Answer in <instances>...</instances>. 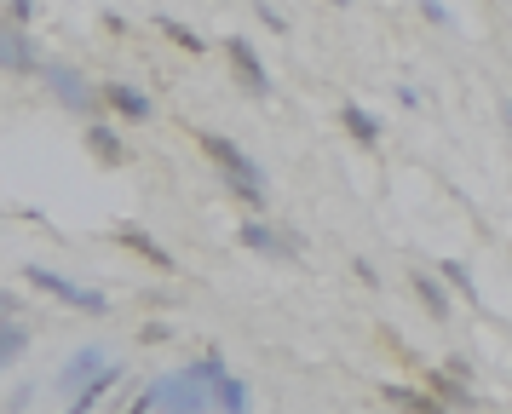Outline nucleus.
<instances>
[{
    "instance_id": "nucleus-25",
    "label": "nucleus",
    "mask_w": 512,
    "mask_h": 414,
    "mask_svg": "<svg viewBox=\"0 0 512 414\" xmlns=\"http://www.w3.org/2000/svg\"><path fill=\"white\" fill-rule=\"evenodd\" d=\"M501 115H507V127H512V98H507V104H501Z\"/></svg>"
},
{
    "instance_id": "nucleus-10",
    "label": "nucleus",
    "mask_w": 512,
    "mask_h": 414,
    "mask_svg": "<svg viewBox=\"0 0 512 414\" xmlns=\"http://www.w3.org/2000/svg\"><path fill=\"white\" fill-rule=\"evenodd\" d=\"M380 397H386L392 409H403V414H455V409H443L426 386H403V380H386V386H380Z\"/></svg>"
},
{
    "instance_id": "nucleus-6",
    "label": "nucleus",
    "mask_w": 512,
    "mask_h": 414,
    "mask_svg": "<svg viewBox=\"0 0 512 414\" xmlns=\"http://www.w3.org/2000/svg\"><path fill=\"white\" fill-rule=\"evenodd\" d=\"M236 242L248 253H265V259H288V253L300 248V236H282V230H271L265 219H248V225L236 230Z\"/></svg>"
},
{
    "instance_id": "nucleus-23",
    "label": "nucleus",
    "mask_w": 512,
    "mask_h": 414,
    "mask_svg": "<svg viewBox=\"0 0 512 414\" xmlns=\"http://www.w3.org/2000/svg\"><path fill=\"white\" fill-rule=\"evenodd\" d=\"M29 12H35V0H12V23H29Z\"/></svg>"
},
{
    "instance_id": "nucleus-26",
    "label": "nucleus",
    "mask_w": 512,
    "mask_h": 414,
    "mask_svg": "<svg viewBox=\"0 0 512 414\" xmlns=\"http://www.w3.org/2000/svg\"><path fill=\"white\" fill-rule=\"evenodd\" d=\"M334 6H351V0H334Z\"/></svg>"
},
{
    "instance_id": "nucleus-22",
    "label": "nucleus",
    "mask_w": 512,
    "mask_h": 414,
    "mask_svg": "<svg viewBox=\"0 0 512 414\" xmlns=\"http://www.w3.org/2000/svg\"><path fill=\"white\" fill-rule=\"evenodd\" d=\"M29 397H35L29 386H24V391H12V397H6V414H24V409H29Z\"/></svg>"
},
{
    "instance_id": "nucleus-9",
    "label": "nucleus",
    "mask_w": 512,
    "mask_h": 414,
    "mask_svg": "<svg viewBox=\"0 0 512 414\" xmlns=\"http://www.w3.org/2000/svg\"><path fill=\"white\" fill-rule=\"evenodd\" d=\"M0 69H12V75H29V69H41L35 58V46L18 23H0Z\"/></svg>"
},
{
    "instance_id": "nucleus-11",
    "label": "nucleus",
    "mask_w": 512,
    "mask_h": 414,
    "mask_svg": "<svg viewBox=\"0 0 512 414\" xmlns=\"http://www.w3.org/2000/svg\"><path fill=\"white\" fill-rule=\"evenodd\" d=\"M116 242H121V248H133L139 259H150L156 271H173V253H167L162 242L150 236V230H139V225H121V230H116Z\"/></svg>"
},
{
    "instance_id": "nucleus-19",
    "label": "nucleus",
    "mask_w": 512,
    "mask_h": 414,
    "mask_svg": "<svg viewBox=\"0 0 512 414\" xmlns=\"http://www.w3.org/2000/svg\"><path fill=\"white\" fill-rule=\"evenodd\" d=\"M443 282H449L461 299H472V305H478V282H472V271H466L461 259H443Z\"/></svg>"
},
{
    "instance_id": "nucleus-21",
    "label": "nucleus",
    "mask_w": 512,
    "mask_h": 414,
    "mask_svg": "<svg viewBox=\"0 0 512 414\" xmlns=\"http://www.w3.org/2000/svg\"><path fill=\"white\" fill-rule=\"evenodd\" d=\"M420 12H426V18H432V23H443V29L455 23V18H449V6H443V0H420Z\"/></svg>"
},
{
    "instance_id": "nucleus-20",
    "label": "nucleus",
    "mask_w": 512,
    "mask_h": 414,
    "mask_svg": "<svg viewBox=\"0 0 512 414\" xmlns=\"http://www.w3.org/2000/svg\"><path fill=\"white\" fill-rule=\"evenodd\" d=\"M254 12H259V23H265V29H277V35L288 29V23H282V12L271 6V0H254Z\"/></svg>"
},
{
    "instance_id": "nucleus-1",
    "label": "nucleus",
    "mask_w": 512,
    "mask_h": 414,
    "mask_svg": "<svg viewBox=\"0 0 512 414\" xmlns=\"http://www.w3.org/2000/svg\"><path fill=\"white\" fill-rule=\"evenodd\" d=\"M29 288H41V294H52L58 305H75V311H87V317H110V299L98 294V288H81V282H70V276L47 271V265H29Z\"/></svg>"
},
{
    "instance_id": "nucleus-18",
    "label": "nucleus",
    "mask_w": 512,
    "mask_h": 414,
    "mask_svg": "<svg viewBox=\"0 0 512 414\" xmlns=\"http://www.w3.org/2000/svg\"><path fill=\"white\" fill-rule=\"evenodd\" d=\"M156 29H162V35H167L173 46H185V52H196V58L208 52V41H202V35H196L190 23H179V18H156Z\"/></svg>"
},
{
    "instance_id": "nucleus-5",
    "label": "nucleus",
    "mask_w": 512,
    "mask_h": 414,
    "mask_svg": "<svg viewBox=\"0 0 512 414\" xmlns=\"http://www.w3.org/2000/svg\"><path fill=\"white\" fill-rule=\"evenodd\" d=\"M98 98H104V110H116L121 121H150V115H156L150 92H139L133 81H104V87H98Z\"/></svg>"
},
{
    "instance_id": "nucleus-8",
    "label": "nucleus",
    "mask_w": 512,
    "mask_h": 414,
    "mask_svg": "<svg viewBox=\"0 0 512 414\" xmlns=\"http://www.w3.org/2000/svg\"><path fill=\"white\" fill-rule=\"evenodd\" d=\"M426 391L438 397L443 409H478V391H472V380H461L455 368H426Z\"/></svg>"
},
{
    "instance_id": "nucleus-12",
    "label": "nucleus",
    "mask_w": 512,
    "mask_h": 414,
    "mask_svg": "<svg viewBox=\"0 0 512 414\" xmlns=\"http://www.w3.org/2000/svg\"><path fill=\"white\" fill-rule=\"evenodd\" d=\"M116 386H121V363H110V368H104V374L93 380V386H81V391H75V397H70V409H64V414H93V409H98V403H104V397H110Z\"/></svg>"
},
{
    "instance_id": "nucleus-13",
    "label": "nucleus",
    "mask_w": 512,
    "mask_h": 414,
    "mask_svg": "<svg viewBox=\"0 0 512 414\" xmlns=\"http://www.w3.org/2000/svg\"><path fill=\"white\" fill-rule=\"evenodd\" d=\"M340 127H346V133L363 144V150H374V144H380V121H374L363 104H340Z\"/></svg>"
},
{
    "instance_id": "nucleus-24",
    "label": "nucleus",
    "mask_w": 512,
    "mask_h": 414,
    "mask_svg": "<svg viewBox=\"0 0 512 414\" xmlns=\"http://www.w3.org/2000/svg\"><path fill=\"white\" fill-rule=\"evenodd\" d=\"M12 311H18V299H12L6 288H0V317H12Z\"/></svg>"
},
{
    "instance_id": "nucleus-2",
    "label": "nucleus",
    "mask_w": 512,
    "mask_h": 414,
    "mask_svg": "<svg viewBox=\"0 0 512 414\" xmlns=\"http://www.w3.org/2000/svg\"><path fill=\"white\" fill-rule=\"evenodd\" d=\"M41 81H47L52 98H58L64 110H75V115H93L98 104H104V98H98V87L75 64H41Z\"/></svg>"
},
{
    "instance_id": "nucleus-16",
    "label": "nucleus",
    "mask_w": 512,
    "mask_h": 414,
    "mask_svg": "<svg viewBox=\"0 0 512 414\" xmlns=\"http://www.w3.org/2000/svg\"><path fill=\"white\" fill-rule=\"evenodd\" d=\"M415 294L426 299V311H432V317H449V282H443V276H426V271H415Z\"/></svg>"
},
{
    "instance_id": "nucleus-14",
    "label": "nucleus",
    "mask_w": 512,
    "mask_h": 414,
    "mask_svg": "<svg viewBox=\"0 0 512 414\" xmlns=\"http://www.w3.org/2000/svg\"><path fill=\"white\" fill-rule=\"evenodd\" d=\"M87 150H93L104 167H121V161H127V144H121L116 127H104V121H93V127H87Z\"/></svg>"
},
{
    "instance_id": "nucleus-15",
    "label": "nucleus",
    "mask_w": 512,
    "mask_h": 414,
    "mask_svg": "<svg viewBox=\"0 0 512 414\" xmlns=\"http://www.w3.org/2000/svg\"><path fill=\"white\" fill-rule=\"evenodd\" d=\"M213 409L219 414H254V397H248V386H242L236 374H225V380L213 386Z\"/></svg>"
},
{
    "instance_id": "nucleus-4",
    "label": "nucleus",
    "mask_w": 512,
    "mask_h": 414,
    "mask_svg": "<svg viewBox=\"0 0 512 414\" xmlns=\"http://www.w3.org/2000/svg\"><path fill=\"white\" fill-rule=\"evenodd\" d=\"M225 58H231V69H236V81H242V92H254V98H271V92H277V81H271V75H265V64H259L254 41L231 35V41H225Z\"/></svg>"
},
{
    "instance_id": "nucleus-17",
    "label": "nucleus",
    "mask_w": 512,
    "mask_h": 414,
    "mask_svg": "<svg viewBox=\"0 0 512 414\" xmlns=\"http://www.w3.org/2000/svg\"><path fill=\"white\" fill-rule=\"evenodd\" d=\"M24 351H29V334H24V328H18L12 317H0V374H6V368L18 363Z\"/></svg>"
},
{
    "instance_id": "nucleus-3",
    "label": "nucleus",
    "mask_w": 512,
    "mask_h": 414,
    "mask_svg": "<svg viewBox=\"0 0 512 414\" xmlns=\"http://www.w3.org/2000/svg\"><path fill=\"white\" fill-rule=\"evenodd\" d=\"M196 144H202V156L219 167V173H231V179H254L265 184V167H259L254 156H242V144H231L225 133H196Z\"/></svg>"
},
{
    "instance_id": "nucleus-7",
    "label": "nucleus",
    "mask_w": 512,
    "mask_h": 414,
    "mask_svg": "<svg viewBox=\"0 0 512 414\" xmlns=\"http://www.w3.org/2000/svg\"><path fill=\"white\" fill-rule=\"evenodd\" d=\"M104 345H81L70 363H58V391H81V386H93L98 374H104Z\"/></svg>"
}]
</instances>
